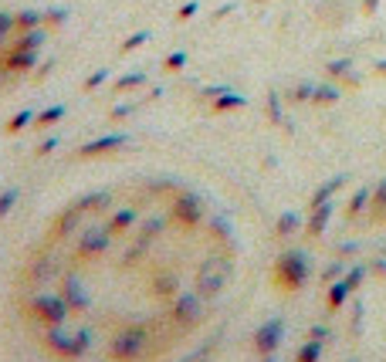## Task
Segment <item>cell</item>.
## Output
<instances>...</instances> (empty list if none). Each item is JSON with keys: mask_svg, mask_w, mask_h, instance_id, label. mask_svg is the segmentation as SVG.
Segmentation results:
<instances>
[{"mask_svg": "<svg viewBox=\"0 0 386 362\" xmlns=\"http://www.w3.org/2000/svg\"><path fill=\"white\" fill-rule=\"evenodd\" d=\"M153 352H156V339H153V332H149V325H142V322L126 325L112 339V345H109V359L112 362H142V359H149Z\"/></svg>", "mask_w": 386, "mask_h": 362, "instance_id": "obj_1", "label": "cell"}, {"mask_svg": "<svg viewBox=\"0 0 386 362\" xmlns=\"http://www.w3.org/2000/svg\"><path fill=\"white\" fill-rule=\"evenodd\" d=\"M166 319H170V325H173L176 339L187 335V332H193V328L200 325V319H204V298H200L197 291H180L173 302H170Z\"/></svg>", "mask_w": 386, "mask_h": 362, "instance_id": "obj_2", "label": "cell"}, {"mask_svg": "<svg viewBox=\"0 0 386 362\" xmlns=\"http://www.w3.org/2000/svg\"><path fill=\"white\" fill-rule=\"evenodd\" d=\"M92 342V335L81 328V332H65V325H55V328H44V345L58 356L61 362H75L85 356V349Z\"/></svg>", "mask_w": 386, "mask_h": 362, "instance_id": "obj_3", "label": "cell"}, {"mask_svg": "<svg viewBox=\"0 0 386 362\" xmlns=\"http://www.w3.org/2000/svg\"><path fill=\"white\" fill-rule=\"evenodd\" d=\"M27 319L41 328H55V325H65V319L72 315V308L65 305V298L61 295H34L31 302H27Z\"/></svg>", "mask_w": 386, "mask_h": 362, "instance_id": "obj_4", "label": "cell"}, {"mask_svg": "<svg viewBox=\"0 0 386 362\" xmlns=\"http://www.w3.org/2000/svg\"><path fill=\"white\" fill-rule=\"evenodd\" d=\"M170 220L180 224L183 230H197L204 224V200L193 190H180L170 200Z\"/></svg>", "mask_w": 386, "mask_h": 362, "instance_id": "obj_5", "label": "cell"}, {"mask_svg": "<svg viewBox=\"0 0 386 362\" xmlns=\"http://www.w3.org/2000/svg\"><path fill=\"white\" fill-rule=\"evenodd\" d=\"M133 139L126 133H105L98 135V139H92V142H85L81 149H78V159H98V156H112L119 153V149H126Z\"/></svg>", "mask_w": 386, "mask_h": 362, "instance_id": "obj_6", "label": "cell"}, {"mask_svg": "<svg viewBox=\"0 0 386 362\" xmlns=\"http://www.w3.org/2000/svg\"><path fill=\"white\" fill-rule=\"evenodd\" d=\"M109 234H105V227L102 230H88L85 237H78V248H75V261H95V257H102L105 254V248H109Z\"/></svg>", "mask_w": 386, "mask_h": 362, "instance_id": "obj_7", "label": "cell"}, {"mask_svg": "<svg viewBox=\"0 0 386 362\" xmlns=\"http://www.w3.org/2000/svg\"><path fill=\"white\" fill-rule=\"evenodd\" d=\"M34 68H38V51H27V48H18V44L4 48V72H11V75H27V72H34Z\"/></svg>", "mask_w": 386, "mask_h": 362, "instance_id": "obj_8", "label": "cell"}, {"mask_svg": "<svg viewBox=\"0 0 386 362\" xmlns=\"http://www.w3.org/2000/svg\"><path fill=\"white\" fill-rule=\"evenodd\" d=\"M81 217H85V213H81L75 203L65 207L58 217L51 220V227H48V241H65V237H72V234L78 230V220H81Z\"/></svg>", "mask_w": 386, "mask_h": 362, "instance_id": "obj_9", "label": "cell"}, {"mask_svg": "<svg viewBox=\"0 0 386 362\" xmlns=\"http://www.w3.org/2000/svg\"><path fill=\"white\" fill-rule=\"evenodd\" d=\"M274 278H278V285L281 288H298L302 285V278H305V261H302L298 254L281 257V261H278V271H274Z\"/></svg>", "mask_w": 386, "mask_h": 362, "instance_id": "obj_10", "label": "cell"}, {"mask_svg": "<svg viewBox=\"0 0 386 362\" xmlns=\"http://www.w3.org/2000/svg\"><path fill=\"white\" fill-rule=\"evenodd\" d=\"M61 298H65V305L72 311H88V291H85V285L78 281L75 274H68L61 281Z\"/></svg>", "mask_w": 386, "mask_h": 362, "instance_id": "obj_11", "label": "cell"}, {"mask_svg": "<svg viewBox=\"0 0 386 362\" xmlns=\"http://www.w3.org/2000/svg\"><path fill=\"white\" fill-rule=\"evenodd\" d=\"M135 220H139V210H135V207H122V210H116V213L105 220V234H109V237H122V234L133 227Z\"/></svg>", "mask_w": 386, "mask_h": 362, "instance_id": "obj_12", "label": "cell"}, {"mask_svg": "<svg viewBox=\"0 0 386 362\" xmlns=\"http://www.w3.org/2000/svg\"><path fill=\"white\" fill-rule=\"evenodd\" d=\"M24 271H27V281H31V285H44V281L55 274V261H51L48 254H34L31 264L24 267Z\"/></svg>", "mask_w": 386, "mask_h": 362, "instance_id": "obj_13", "label": "cell"}, {"mask_svg": "<svg viewBox=\"0 0 386 362\" xmlns=\"http://www.w3.org/2000/svg\"><path fill=\"white\" fill-rule=\"evenodd\" d=\"M153 291L159 298H176L180 295V274L176 271H159L153 281Z\"/></svg>", "mask_w": 386, "mask_h": 362, "instance_id": "obj_14", "label": "cell"}, {"mask_svg": "<svg viewBox=\"0 0 386 362\" xmlns=\"http://www.w3.org/2000/svg\"><path fill=\"white\" fill-rule=\"evenodd\" d=\"M278 339H281V322H268L265 328H258L254 345H258V352H271L278 345Z\"/></svg>", "mask_w": 386, "mask_h": 362, "instance_id": "obj_15", "label": "cell"}, {"mask_svg": "<svg viewBox=\"0 0 386 362\" xmlns=\"http://www.w3.org/2000/svg\"><path fill=\"white\" fill-rule=\"evenodd\" d=\"M75 207L81 213H95V210H105L109 207V193L105 190H95V193H85V196H78Z\"/></svg>", "mask_w": 386, "mask_h": 362, "instance_id": "obj_16", "label": "cell"}, {"mask_svg": "<svg viewBox=\"0 0 386 362\" xmlns=\"http://www.w3.org/2000/svg\"><path fill=\"white\" fill-rule=\"evenodd\" d=\"M41 24H44V14H41V11H20V14H14V31H18V34L34 31Z\"/></svg>", "mask_w": 386, "mask_h": 362, "instance_id": "obj_17", "label": "cell"}, {"mask_svg": "<svg viewBox=\"0 0 386 362\" xmlns=\"http://www.w3.org/2000/svg\"><path fill=\"white\" fill-rule=\"evenodd\" d=\"M149 248H153V241H146V237H139V234H135V244H133V248H126V254H122L119 261H122L126 267L139 264V261H142V254H146Z\"/></svg>", "mask_w": 386, "mask_h": 362, "instance_id": "obj_18", "label": "cell"}, {"mask_svg": "<svg viewBox=\"0 0 386 362\" xmlns=\"http://www.w3.org/2000/svg\"><path fill=\"white\" fill-rule=\"evenodd\" d=\"M65 112H68L65 105H51V109L38 112V115H34V129H51L55 122H61V119H65Z\"/></svg>", "mask_w": 386, "mask_h": 362, "instance_id": "obj_19", "label": "cell"}, {"mask_svg": "<svg viewBox=\"0 0 386 362\" xmlns=\"http://www.w3.org/2000/svg\"><path fill=\"white\" fill-rule=\"evenodd\" d=\"M27 126H34V112H31V109H20V112H14L11 119H7V133L11 135L24 133Z\"/></svg>", "mask_w": 386, "mask_h": 362, "instance_id": "obj_20", "label": "cell"}, {"mask_svg": "<svg viewBox=\"0 0 386 362\" xmlns=\"http://www.w3.org/2000/svg\"><path fill=\"white\" fill-rule=\"evenodd\" d=\"M44 38H48V31L44 27H34V31H24L18 38V48H27V51H38L41 44H44Z\"/></svg>", "mask_w": 386, "mask_h": 362, "instance_id": "obj_21", "label": "cell"}, {"mask_svg": "<svg viewBox=\"0 0 386 362\" xmlns=\"http://www.w3.org/2000/svg\"><path fill=\"white\" fill-rule=\"evenodd\" d=\"M146 85V72H133V75L119 78L116 81V92L122 95V92H135V88H142Z\"/></svg>", "mask_w": 386, "mask_h": 362, "instance_id": "obj_22", "label": "cell"}, {"mask_svg": "<svg viewBox=\"0 0 386 362\" xmlns=\"http://www.w3.org/2000/svg\"><path fill=\"white\" fill-rule=\"evenodd\" d=\"M18 200H20V190H18V187H7V190H0V220H4L11 210L18 207Z\"/></svg>", "mask_w": 386, "mask_h": 362, "instance_id": "obj_23", "label": "cell"}, {"mask_svg": "<svg viewBox=\"0 0 386 362\" xmlns=\"http://www.w3.org/2000/svg\"><path fill=\"white\" fill-rule=\"evenodd\" d=\"M180 190H183V187H180L176 180H153V183L146 187L149 196H166V193H180Z\"/></svg>", "mask_w": 386, "mask_h": 362, "instance_id": "obj_24", "label": "cell"}, {"mask_svg": "<svg viewBox=\"0 0 386 362\" xmlns=\"http://www.w3.org/2000/svg\"><path fill=\"white\" fill-rule=\"evenodd\" d=\"M146 41H149V31H135L133 38L122 41V48H119V51H122V55H129V51H135V48H139V44H146Z\"/></svg>", "mask_w": 386, "mask_h": 362, "instance_id": "obj_25", "label": "cell"}, {"mask_svg": "<svg viewBox=\"0 0 386 362\" xmlns=\"http://www.w3.org/2000/svg\"><path fill=\"white\" fill-rule=\"evenodd\" d=\"M65 18H68V11H65V7H51V11H44V24H48V27H61Z\"/></svg>", "mask_w": 386, "mask_h": 362, "instance_id": "obj_26", "label": "cell"}, {"mask_svg": "<svg viewBox=\"0 0 386 362\" xmlns=\"http://www.w3.org/2000/svg\"><path fill=\"white\" fill-rule=\"evenodd\" d=\"M139 105H142V102H126V105H116V109L109 112V119H112V122H119V119H129V115H133Z\"/></svg>", "mask_w": 386, "mask_h": 362, "instance_id": "obj_27", "label": "cell"}, {"mask_svg": "<svg viewBox=\"0 0 386 362\" xmlns=\"http://www.w3.org/2000/svg\"><path fill=\"white\" fill-rule=\"evenodd\" d=\"M105 78H109V72H105V68L92 72V75L85 78V92H95V88H102V85H105Z\"/></svg>", "mask_w": 386, "mask_h": 362, "instance_id": "obj_28", "label": "cell"}, {"mask_svg": "<svg viewBox=\"0 0 386 362\" xmlns=\"http://www.w3.org/2000/svg\"><path fill=\"white\" fill-rule=\"evenodd\" d=\"M55 149H58V139L51 135V139H41V142H38V149H34V156H51Z\"/></svg>", "mask_w": 386, "mask_h": 362, "instance_id": "obj_29", "label": "cell"}, {"mask_svg": "<svg viewBox=\"0 0 386 362\" xmlns=\"http://www.w3.org/2000/svg\"><path fill=\"white\" fill-rule=\"evenodd\" d=\"M183 65H187V55H183V51H176V55L166 58V72H180Z\"/></svg>", "mask_w": 386, "mask_h": 362, "instance_id": "obj_30", "label": "cell"}, {"mask_svg": "<svg viewBox=\"0 0 386 362\" xmlns=\"http://www.w3.org/2000/svg\"><path fill=\"white\" fill-rule=\"evenodd\" d=\"M376 217H380V220H386V187H380V190H376Z\"/></svg>", "mask_w": 386, "mask_h": 362, "instance_id": "obj_31", "label": "cell"}, {"mask_svg": "<svg viewBox=\"0 0 386 362\" xmlns=\"http://www.w3.org/2000/svg\"><path fill=\"white\" fill-rule=\"evenodd\" d=\"M11 31H14V18H11V14H4V11H0V38H7V34H11Z\"/></svg>", "mask_w": 386, "mask_h": 362, "instance_id": "obj_32", "label": "cell"}, {"mask_svg": "<svg viewBox=\"0 0 386 362\" xmlns=\"http://www.w3.org/2000/svg\"><path fill=\"white\" fill-rule=\"evenodd\" d=\"M237 105H241V98H220L213 109H217V112H227V109H237Z\"/></svg>", "mask_w": 386, "mask_h": 362, "instance_id": "obj_33", "label": "cell"}, {"mask_svg": "<svg viewBox=\"0 0 386 362\" xmlns=\"http://www.w3.org/2000/svg\"><path fill=\"white\" fill-rule=\"evenodd\" d=\"M51 68H55V61H44V65H38V75H34V78H44Z\"/></svg>", "mask_w": 386, "mask_h": 362, "instance_id": "obj_34", "label": "cell"}, {"mask_svg": "<svg viewBox=\"0 0 386 362\" xmlns=\"http://www.w3.org/2000/svg\"><path fill=\"white\" fill-rule=\"evenodd\" d=\"M193 11H197V7H193V4H187V7H183V11H180V20H187L193 14Z\"/></svg>", "mask_w": 386, "mask_h": 362, "instance_id": "obj_35", "label": "cell"}]
</instances>
